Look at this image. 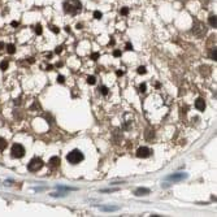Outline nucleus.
Returning <instances> with one entry per match:
<instances>
[{
	"mask_svg": "<svg viewBox=\"0 0 217 217\" xmlns=\"http://www.w3.org/2000/svg\"><path fill=\"white\" fill-rule=\"evenodd\" d=\"M99 56H100V55H99V54H98V52H94V54H93V55H91V59H93V60H94V61H96V60H98V59H99Z\"/></svg>",
	"mask_w": 217,
	"mask_h": 217,
	"instance_id": "nucleus-21",
	"label": "nucleus"
},
{
	"mask_svg": "<svg viewBox=\"0 0 217 217\" xmlns=\"http://www.w3.org/2000/svg\"><path fill=\"white\" fill-rule=\"evenodd\" d=\"M61 51H62V46H57V47H56V50H55L56 54H61Z\"/></svg>",
	"mask_w": 217,
	"mask_h": 217,
	"instance_id": "nucleus-27",
	"label": "nucleus"
},
{
	"mask_svg": "<svg viewBox=\"0 0 217 217\" xmlns=\"http://www.w3.org/2000/svg\"><path fill=\"white\" fill-rule=\"evenodd\" d=\"M59 165H60V157H57V156L51 157V159H50V166H52V168H57Z\"/></svg>",
	"mask_w": 217,
	"mask_h": 217,
	"instance_id": "nucleus-10",
	"label": "nucleus"
},
{
	"mask_svg": "<svg viewBox=\"0 0 217 217\" xmlns=\"http://www.w3.org/2000/svg\"><path fill=\"white\" fill-rule=\"evenodd\" d=\"M7 52H8L9 55H13L16 52V47H14V44H7Z\"/></svg>",
	"mask_w": 217,
	"mask_h": 217,
	"instance_id": "nucleus-12",
	"label": "nucleus"
},
{
	"mask_svg": "<svg viewBox=\"0 0 217 217\" xmlns=\"http://www.w3.org/2000/svg\"><path fill=\"white\" fill-rule=\"evenodd\" d=\"M65 30H67L68 33H70V27H69V26H67V27H65Z\"/></svg>",
	"mask_w": 217,
	"mask_h": 217,
	"instance_id": "nucleus-34",
	"label": "nucleus"
},
{
	"mask_svg": "<svg viewBox=\"0 0 217 217\" xmlns=\"http://www.w3.org/2000/svg\"><path fill=\"white\" fill-rule=\"evenodd\" d=\"M35 33H37L38 35L42 34V26H41V25H37V26H35Z\"/></svg>",
	"mask_w": 217,
	"mask_h": 217,
	"instance_id": "nucleus-20",
	"label": "nucleus"
},
{
	"mask_svg": "<svg viewBox=\"0 0 217 217\" xmlns=\"http://www.w3.org/2000/svg\"><path fill=\"white\" fill-rule=\"evenodd\" d=\"M209 57H211V60H217V48L213 47L211 50V55H209Z\"/></svg>",
	"mask_w": 217,
	"mask_h": 217,
	"instance_id": "nucleus-13",
	"label": "nucleus"
},
{
	"mask_svg": "<svg viewBox=\"0 0 217 217\" xmlns=\"http://www.w3.org/2000/svg\"><path fill=\"white\" fill-rule=\"evenodd\" d=\"M100 93L104 95V96H106V95H108V87H106V86H100Z\"/></svg>",
	"mask_w": 217,
	"mask_h": 217,
	"instance_id": "nucleus-17",
	"label": "nucleus"
},
{
	"mask_svg": "<svg viewBox=\"0 0 217 217\" xmlns=\"http://www.w3.org/2000/svg\"><path fill=\"white\" fill-rule=\"evenodd\" d=\"M57 82H59V83H64V82H65V78L62 77V75H59V77H57Z\"/></svg>",
	"mask_w": 217,
	"mask_h": 217,
	"instance_id": "nucleus-25",
	"label": "nucleus"
},
{
	"mask_svg": "<svg viewBox=\"0 0 217 217\" xmlns=\"http://www.w3.org/2000/svg\"><path fill=\"white\" fill-rule=\"evenodd\" d=\"M195 108L198 111H200V112H203L205 109V101H204V99H202V98H199V99H196L195 100Z\"/></svg>",
	"mask_w": 217,
	"mask_h": 217,
	"instance_id": "nucleus-8",
	"label": "nucleus"
},
{
	"mask_svg": "<svg viewBox=\"0 0 217 217\" xmlns=\"http://www.w3.org/2000/svg\"><path fill=\"white\" fill-rule=\"evenodd\" d=\"M135 194L137 196H142V195H148L150 194V190L148 189H144V187H139V189L135 190Z\"/></svg>",
	"mask_w": 217,
	"mask_h": 217,
	"instance_id": "nucleus-9",
	"label": "nucleus"
},
{
	"mask_svg": "<svg viewBox=\"0 0 217 217\" xmlns=\"http://www.w3.org/2000/svg\"><path fill=\"white\" fill-rule=\"evenodd\" d=\"M137 72H138L139 74H146V72H147V70H146V68H144V67H139V68H138V70H137Z\"/></svg>",
	"mask_w": 217,
	"mask_h": 217,
	"instance_id": "nucleus-19",
	"label": "nucleus"
},
{
	"mask_svg": "<svg viewBox=\"0 0 217 217\" xmlns=\"http://www.w3.org/2000/svg\"><path fill=\"white\" fill-rule=\"evenodd\" d=\"M151 155V150L148 147H139L137 151V156L140 157V159H146V157H148Z\"/></svg>",
	"mask_w": 217,
	"mask_h": 217,
	"instance_id": "nucleus-6",
	"label": "nucleus"
},
{
	"mask_svg": "<svg viewBox=\"0 0 217 217\" xmlns=\"http://www.w3.org/2000/svg\"><path fill=\"white\" fill-rule=\"evenodd\" d=\"M83 159H85V156H83V153H82L80 150H73V151H70V152L67 155L68 163L73 164V165H75V164H80Z\"/></svg>",
	"mask_w": 217,
	"mask_h": 217,
	"instance_id": "nucleus-2",
	"label": "nucleus"
},
{
	"mask_svg": "<svg viewBox=\"0 0 217 217\" xmlns=\"http://www.w3.org/2000/svg\"><path fill=\"white\" fill-rule=\"evenodd\" d=\"M205 31H207V29H205L204 24H202L200 21H195V24H194V27H192V33H194V34H195L196 37L202 38L203 35L205 34Z\"/></svg>",
	"mask_w": 217,
	"mask_h": 217,
	"instance_id": "nucleus-5",
	"label": "nucleus"
},
{
	"mask_svg": "<svg viewBox=\"0 0 217 217\" xmlns=\"http://www.w3.org/2000/svg\"><path fill=\"white\" fill-rule=\"evenodd\" d=\"M127 13H129V9H127V8H122V9H121V14L126 16Z\"/></svg>",
	"mask_w": 217,
	"mask_h": 217,
	"instance_id": "nucleus-26",
	"label": "nucleus"
},
{
	"mask_svg": "<svg viewBox=\"0 0 217 217\" xmlns=\"http://www.w3.org/2000/svg\"><path fill=\"white\" fill-rule=\"evenodd\" d=\"M12 26H13V27H17V26H18V22H17V21H13V22H12Z\"/></svg>",
	"mask_w": 217,
	"mask_h": 217,
	"instance_id": "nucleus-31",
	"label": "nucleus"
},
{
	"mask_svg": "<svg viewBox=\"0 0 217 217\" xmlns=\"http://www.w3.org/2000/svg\"><path fill=\"white\" fill-rule=\"evenodd\" d=\"M4 47H5V44L3 43V42H0V54L3 52V50H4Z\"/></svg>",
	"mask_w": 217,
	"mask_h": 217,
	"instance_id": "nucleus-30",
	"label": "nucleus"
},
{
	"mask_svg": "<svg viewBox=\"0 0 217 217\" xmlns=\"http://www.w3.org/2000/svg\"><path fill=\"white\" fill-rule=\"evenodd\" d=\"M8 67H9V62L7 61V60L1 61V64H0V69H1V70H7V69H8Z\"/></svg>",
	"mask_w": 217,
	"mask_h": 217,
	"instance_id": "nucleus-15",
	"label": "nucleus"
},
{
	"mask_svg": "<svg viewBox=\"0 0 217 217\" xmlns=\"http://www.w3.org/2000/svg\"><path fill=\"white\" fill-rule=\"evenodd\" d=\"M87 83L88 85H95V83H96V78H95L94 75H88V77H87Z\"/></svg>",
	"mask_w": 217,
	"mask_h": 217,
	"instance_id": "nucleus-14",
	"label": "nucleus"
},
{
	"mask_svg": "<svg viewBox=\"0 0 217 217\" xmlns=\"http://www.w3.org/2000/svg\"><path fill=\"white\" fill-rule=\"evenodd\" d=\"M146 87H147L146 83H142V85H140V86H139V93H144V91H146Z\"/></svg>",
	"mask_w": 217,
	"mask_h": 217,
	"instance_id": "nucleus-22",
	"label": "nucleus"
},
{
	"mask_svg": "<svg viewBox=\"0 0 217 217\" xmlns=\"http://www.w3.org/2000/svg\"><path fill=\"white\" fill-rule=\"evenodd\" d=\"M43 160L39 159V157H34V159L30 160V163H29L27 165V169L30 170V172H38V170L42 169V166H43Z\"/></svg>",
	"mask_w": 217,
	"mask_h": 217,
	"instance_id": "nucleus-4",
	"label": "nucleus"
},
{
	"mask_svg": "<svg viewBox=\"0 0 217 217\" xmlns=\"http://www.w3.org/2000/svg\"><path fill=\"white\" fill-rule=\"evenodd\" d=\"M77 29H82V24H77Z\"/></svg>",
	"mask_w": 217,
	"mask_h": 217,
	"instance_id": "nucleus-35",
	"label": "nucleus"
},
{
	"mask_svg": "<svg viewBox=\"0 0 217 217\" xmlns=\"http://www.w3.org/2000/svg\"><path fill=\"white\" fill-rule=\"evenodd\" d=\"M11 155H12V157H14V159H21V157H24V155H25L24 146L20 143L13 144L12 150H11Z\"/></svg>",
	"mask_w": 217,
	"mask_h": 217,
	"instance_id": "nucleus-3",
	"label": "nucleus"
},
{
	"mask_svg": "<svg viewBox=\"0 0 217 217\" xmlns=\"http://www.w3.org/2000/svg\"><path fill=\"white\" fill-rule=\"evenodd\" d=\"M185 178H187V174H183V173H177V174H172V176L166 177V179H170V181H181Z\"/></svg>",
	"mask_w": 217,
	"mask_h": 217,
	"instance_id": "nucleus-7",
	"label": "nucleus"
},
{
	"mask_svg": "<svg viewBox=\"0 0 217 217\" xmlns=\"http://www.w3.org/2000/svg\"><path fill=\"white\" fill-rule=\"evenodd\" d=\"M122 74H124L122 70H117V75H118V77H120V75H122Z\"/></svg>",
	"mask_w": 217,
	"mask_h": 217,
	"instance_id": "nucleus-32",
	"label": "nucleus"
},
{
	"mask_svg": "<svg viewBox=\"0 0 217 217\" xmlns=\"http://www.w3.org/2000/svg\"><path fill=\"white\" fill-rule=\"evenodd\" d=\"M62 8H64V12L67 14L75 16L77 13L81 12L82 4L80 0H65L64 4H62Z\"/></svg>",
	"mask_w": 217,
	"mask_h": 217,
	"instance_id": "nucleus-1",
	"label": "nucleus"
},
{
	"mask_svg": "<svg viewBox=\"0 0 217 217\" xmlns=\"http://www.w3.org/2000/svg\"><path fill=\"white\" fill-rule=\"evenodd\" d=\"M126 50H127V51H131V50H133V44H131V43H126Z\"/></svg>",
	"mask_w": 217,
	"mask_h": 217,
	"instance_id": "nucleus-28",
	"label": "nucleus"
},
{
	"mask_svg": "<svg viewBox=\"0 0 217 217\" xmlns=\"http://www.w3.org/2000/svg\"><path fill=\"white\" fill-rule=\"evenodd\" d=\"M104 211H116L117 207H106V208H103Z\"/></svg>",
	"mask_w": 217,
	"mask_h": 217,
	"instance_id": "nucleus-23",
	"label": "nucleus"
},
{
	"mask_svg": "<svg viewBox=\"0 0 217 217\" xmlns=\"http://www.w3.org/2000/svg\"><path fill=\"white\" fill-rule=\"evenodd\" d=\"M7 147V140L4 138H0V151H3Z\"/></svg>",
	"mask_w": 217,
	"mask_h": 217,
	"instance_id": "nucleus-16",
	"label": "nucleus"
},
{
	"mask_svg": "<svg viewBox=\"0 0 217 217\" xmlns=\"http://www.w3.org/2000/svg\"><path fill=\"white\" fill-rule=\"evenodd\" d=\"M94 17L96 20H100L101 17H103V14H101V12H99V11H95L94 12Z\"/></svg>",
	"mask_w": 217,
	"mask_h": 217,
	"instance_id": "nucleus-18",
	"label": "nucleus"
},
{
	"mask_svg": "<svg viewBox=\"0 0 217 217\" xmlns=\"http://www.w3.org/2000/svg\"><path fill=\"white\" fill-rule=\"evenodd\" d=\"M51 30H52V31H54V33H55V34H57V33H59V29H57V27H56V26H51Z\"/></svg>",
	"mask_w": 217,
	"mask_h": 217,
	"instance_id": "nucleus-29",
	"label": "nucleus"
},
{
	"mask_svg": "<svg viewBox=\"0 0 217 217\" xmlns=\"http://www.w3.org/2000/svg\"><path fill=\"white\" fill-rule=\"evenodd\" d=\"M113 56H114V57H120V56H121V51L114 50V51H113Z\"/></svg>",
	"mask_w": 217,
	"mask_h": 217,
	"instance_id": "nucleus-24",
	"label": "nucleus"
},
{
	"mask_svg": "<svg viewBox=\"0 0 217 217\" xmlns=\"http://www.w3.org/2000/svg\"><path fill=\"white\" fill-rule=\"evenodd\" d=\"M208 22H209V25H211L212 27H216V26H217V18H216V16H209Z\"/></svg>",
	"mask_w": 217,
	"mask_h": 217,
	"instance_id": "nucleus-11",
	"label": "nucleus"
},
{
	"mask_svg": "<svg viewBox=\"0 0 217 217\" xmlns=\"http://www.w3.org/2000/svg\"><path fill=\"white\" fill-rule=\"evenodd\" d=\"M46 69H47V70H52V69H54V67H52V65H48Z\"/></svg>",
	"mask_w": 217,
	"mask_h": 217,
	"instance_id": "nucleus-33",
	"label": "nucleus"
}]
</instances>
